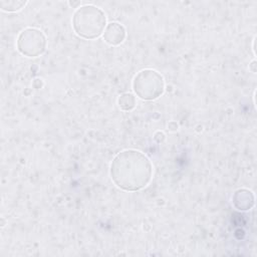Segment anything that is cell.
<instances>
[{"mask_svg":"<svg viewBox=\"0 0 257 257\" xmlns=\"http://www.w3.org/2000/svg\"><path fill=\"white\" fill-rule=\"evenodd\" d=\"M109 173L116 187L126 192H136L150 184L153 165L144 153L128 149L119 152L112 159Z\"/></svg>","mask_w":257,"mask_h":257,"instance_id":"obj_1","label":"cell"},{"mask_svg":"<svg viewBox=\"0 0 257 257\" xmlns=\"http://www.w3.org/2000/svg\"><path fill=\"white\" fill-rule=\"evenodd\" d=\"M72 27L79 37L95 39L103 33L106 27L105 14L94 5L78 7L72 16Z\"/></svg>","mask_w":257,"mask_h":257,"instance_id":"obj_2","label":"cell"},{"mask_svg":"<svg viewBox=\"0 0 257 257\" xmlns=\"http://www.w3.org/2000/svg\"><path fill=\"white\" fill-rule=\"evenodd\" d=\"M133 89L140 98L155 100L164 93L165 80L163 75L155 69H142L133 79Z\"/></svg>","mask_w":257,"mask_h":257,"instance_id":"obj_3","label":"cell"},{"mask_svg":"<svg viewBox=\"0 0 257 257\" xmlns=\"http://www.w3.org/2000/svg\"><path fill=\"white\" fill-rule=\"evenodd\" d=\"M18 51L27 57H37L44 53L46 49V36L45 34L33 27H28L22 30L17 37Z\"/></svg>","mask_w":257,"mask_h":257,"instance_id":"obj_4","label":"cell"},{"mask_svg":"<svg viewBox=\"0 0 257 257\" xmlns=\"http://www.w3.org/2000/svg\"><path fill=\"white\" fill-rule=\"evenodd\" d=\"M126 36L125 28L122 24L118 22H110L106 24L103 31V40L108 45L116 46L121 44Z\"/></svg>","mask_w":257,"mask_h":257,"instance_id":"obj_5","label":"cell"},{"mask_svg":"<svg viewBox=\"0 0 257 257\" xmlns=\"http://www.w3.org/2000/svg\"><path fill=\"white\" fill-rule=\"evenodd\" d=\"M254 194L248 189H239L232 197L233 206L240 211L250 210L254 206Z\"/></svg>","mask_w":257,"mask_h":257,"instance_id":"obj_6","label":"cell"},{"mask_svg":"<svg viewBox=\"0 0 257 257\" xmlns=\"http://www.w3.org/2000/svg\"><path fill=\"white\" fill-rule=\"evenodd\" d=\"M117 104L119 108L122 110H125V111L132 110L133 108H135L137 104L136 96L131 92L121 93L117 98Z\"/></svg>","mask_w":257,"mask_h":257,"instance_id":"obj_7","label":"cell"},{"mask_svg":"<svg viewBox=\"0 0 257 257\" xmlns=\"http://www.w3.org/2000/svg\"><path fill=\"white\" fill-rule=\"evenodd\" d=\"M27 1H18V0H0L1 10L6 12H16L21 10L27 4Z\"/></svg>","mask_w":257,"mask_h":257,"instance_id":"obj_8","label":"cell"},{"mask_svg":"<svg viewBox=\"0 0 257 257\" xmlns=\"http://www.w3.org/2000/svg\"><path fill=\"white\" fill-rule=\"evenodd\" d=\"M165 139H166V136H165V134H164L163 132H161V131H158V132L155 133V135H154V140H155L157 143H162V142H164Z\"/></svg>","mask_w":257,"mask_h":257,"instance_id":"obj_9","label":"cell"},{"mask_svg":"<svg viewBox=\"0 0 257 257\" xmlns=\"http://www.w3.org/2000/svg\"><path fill=\"white\" fill-rule=\"evenodd\" d=\"M255 65H256V61L255 60H253L252 62H251V64H250V70L252 71V72H254L255 73V71H256V69H255Z\"/></svg>","mask_w":257,"mask_h":257,"instance_id":"obj_10","label":"cell"},{"mask_svg":"<svg viewBox=\"0 0 257 257\" xmlns=\"http://www.w3.org/2000/svg\"><path fill=\"white\" fill-rule=\"evenodd\" d=\"M78 4H80V2H69V5H70V6H72L73 8H74V7H76Z\"/></svg>","mask_w":257,"mask_h":257,"instance_id":"obj_11","label":"cell"}]
</instances>
